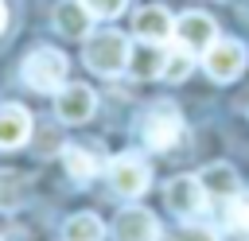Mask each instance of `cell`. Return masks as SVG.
I'll list each match as a JSON object with an SVG mask.
<instances>
[{"label": "cell", "instance_id": "obj_5", "mask_svg": "<svg viewBox=\"0 0 249 241\" xmlns=\"http://www.w3.org/2000/svg\"><path fill=\"white\" fill-rule=\"evenodd\" d=\"M245 62H249V54H245V47L237 39H214L202 51V66H206V74L214 82H233L245 70Z\"/></svg>", "mask_w": 249, "mask_h": 241}, {"label": "cell", "instance_id": "obj_9", "mask_svg": "<svg viewBox=\"0 0 249 241\" xmlns=\"http://www.w3.org/2000/svg\"><path fill=\"white\" fill-rule=\"evenodd\" d=\"M93 109H97V97H93L89 86H78L74 82V86H62L54 93V113H58L62 124H82V120L93 117Z\"/></svg>", "mask_w": 249, "mask_h": 241}, {"label": "cell", "instance_id": "obj_16", "mask_svg": "<svg viewBox=\"0 0 249 241\" xmlns=\"http://www.w3.org/2000/svg\"><path fill=\"white\" fill-rule=\"evenodd\" d=\"M163 54H167V51H160V43H148V47H140V51L128 54V70H132L136 78H160Z\"/></svg>", "mask_w": 249, "mask_h": 241}, {"label": "cell", "instance_id": "obj_6", "mask_svg": "<svg viewBox=\"0 0 249 241\" xmlns=\"http://www.w3.org/2000/svg\"><path fill=\"white\" fill-rule=\"evenodd\" d=\"M113 241H160V222L144 206H124L113 218Z\"/></svg>", "mask_w": 249, "mask_h": 241}, {"label": "cell", "instance_id": "obj_4", "mask_svg": "<svg viewBox=\"0 0 249 241\" xmlns=\"http://www.w3.org/2000/svg\"><path fill=\"white\" fill-rule=\"evenodd\" d=\"M105 171H109V187H113L121 198H140V194L148 190V183H152L148 163H144L140 155H132V152L113 155V159L105 163Z\"/></svg>", "mask_w": 249, "mask_h": 241}, {"label": "cell", "instance_id": "obj_21", "mask_svg": "<svg viewBox=\"0 0 249 241\" xmlns=\"http://www.w3.org/2000/svg\"><path fill=\"white\" fill-rule=\"evenodd\" d=\"M175 241H218V237H214L210 229H202V225H187V229H183Z\"/></svg>", "mask_w": 249, "mask_h": 241}, {"label": "cell", "instance_id": "obj_19", "mask_svg": "<svg viewBox=\"0 0 249 241\" xmlns=\"http://www.w3.org/2000/svg\"><path fill=\"white\" fill-rule=\"evenodd\" d=\"M23 194H27V183H23L19 175H12V171H0V210L19 206Z\"/></svg>", "mask_w": 249, "mask_h": 241}, {"label": "cell", "instance_id": "obj_17", "mask_svg": "<svg viewBox=\"0 0 249 241\" xmlns=\"http://www.w3.org/2000/svg\"><path fill=\"white\" fill-rule=\"evenodd\" d=\"M226 229L237 233V237H249V194L245 190L226 198Z\"/></svg>", "mask_w": 249, "mask_h": 241}, {"label": "cell", "instance_id": "obj_1", "mask_svg": "<svg viewBox=\"0 0 249 241\" xmlns=\"http://www.w3.org/2000/svg\"><path fill=\"white\" fill-rule=\"evenodd\" d=\"M128 54H132V43L121 31H113V27L86 35V66L93 74H105V78L124 74L128 70Z\"/></svg>", "mask_w": 249, "mask_h": 241}, {"label": "cell", "instance_id": "obj_12", "mask_svg": "<svg viewBox=\"0 0 249 241\" xmlns=\"http://www.w3.org/2000/svg\"><path fill=\"white\" fill-rule=\"evenodd\" d=\"M31 136V113L23 105H0V148H23Z\"/></svg>", "mask_w": 249, "mask_h": 241}, {"label": "cell", "instance_id": "obj_2", "mask_svg": "<svg viewBox=\"0 0 249 241\" xmlns=\"http://www.w3.org/2000/svg\"><path fill=\"white\" fill-rule=\"evenodd\" d=\"M66 74H70V58L54 47H35L19 66V78L35 93H58L66 86Z\"/></svg>", "mask_w": 249, "mask_h": 241}, {"label": "cell", "instance_id": "obj_15", "mask_svg": "<svg viewBox=\"0 0 249 241\" xmlns=\"http://www.w3.org/2000/svg\"><path fill=\"white\" fill-rule=\"evenodd\" d=\"M62 241H105V222L97 214H70L62 225Z\"/></svg>", "mask_w": 249, "mask_h": 241}, {"label": "cell", "instance_id": "obj_14", "mask_svg": "<svg viewBox=\"0 0 249 241\" xmlns=\"http://www.w3.org/2000/svg\"><path fill=\"white\" fill-rule=\"evenodd\" d=\"M62 167H66V175H70L74 183H89V179L101 171L97 155L86 152V148H78V144H66V148H62Z\"/></svg>", "mask_w": 249, "mask_h": 241}, {"label": "cell", "instance_id": "obj_13", "mask_svg": "<svg viewBox=\"0 0 249 241\" xmlns=\"http://www.w3.org/2000/svg\"><path fill=\"white\" fill-rule=\"evenodd\" d=\"M198 183H202L206 198H222V202L241 190V179H237V171H233L230 163H210V167H202Z\"/></svg>", "mask_w": 249, "mask_h": 241}, {"label": "cell", "instance_id": "obj_18", "mask_svg": "<svg viewBox=\"0 0 249 241\" xmlns=\"http://www.w3.org/2000/svg\"><path fill=\"white\" fill-rule=\"evenodd\" d=\"M191 66H195V54H191V51H183V47H179V51H167L160 78H163V82H183V78L191 74Z\"/></svg>", "mask_w": 249, "mask_h": 241}, {"label": "cell", "instance_id": "obj_10", "mask_svg": "<svg viewBox=\"0 0 249 241\" xmlns=\"http://www.w3.org/2000/svg\"><path fill=\"white\" fill-rule=\"evenodd\" d=\"M132 27H136V35H140L144 43H167V39L175 35V19H171V12L160 8V4L140 8L136 19H132Z\"/></svg>", "mask_w": 249, "mask_h": 241}, {"label": "cell", "instance_id": "obj_8", "mask_svg": "<svg viewBox=\"0 0 249 241\" xmlns=\"http://www.w3.org/2000/svg\"><path fill=\"white\" fill-rule=\"evenodd\" d=\"M175 39H179L183 51L202 54V51L218 39V27H214V19H210L206 12H187V16L175 19Z\"/></svg>", "mask_w": 249, "mask_h": 241}, {"label": "cell", "instance_id": "obj_23", "mask_svg": "<svg viewBox=\"0 0 249 241\" xmlns=\"http://www.w3.org/2000/svg\"><path fill=\"white\" fill-rule=\"evenodd\" d=\"M4 27H8V4L0 0V31H4Z\"/></svg>", "mask_w": 249, "mask_h": 241}, {"label": "cell", "instance_id": "obj_3", "mask_svg": "<svg viewBox=\"0 0 249 241\" xmlns=\"http://www.w3.org/2000/svg\"><path fill=\"white\" fill-rule=\"evenodd\" d=\"M140 136H144V144H148L152 152L175 148L179 136H183V117H179V109H175L171 101H156V105L140 117Z\"/></svg>", "mask_w": 249, "mask_h": 241}, {"label": "cell", "instance_id": "obj_11", "mask_svg": "<svg viewBox=\"0 0 249 241\" xmlns=\"http://www.w3.org/2000/svg\"><path fill=\"white\" fill-rule=\"evenodd\" d=\"M54 27H58V35H66V39H86L89 27H93V16H89V8H86L82 0H62V4L54 8Z\"/></svg>", "mask_w": 249, "mask_h": 241}, {"label": "cell", "instance_id": "obj_22", "mask_svg": "<svg viewBox=\"0 0 249 241\" xmlns=\"http://www.w3.org/2000/svg\"><path fill=\"white\" fill-rule=\"evenodd\" d=\"M0 241H23V233H16V229H0Z\"/></svg>", "mask_w": 249, "mask_h": 241}, {"label": "cell", "instance_id": "obj_7", "mask_svg": "<svg viewBox=\"0 0 249 241\" xmlns=\"http://www.w3.org/2000/svg\"><path fill=\"white\" fill-rule=\"evenodd\" d=\"M163 198H167V206H171L179 218H195V214H202V206H206V190H202L198 175H175V179L163 187Z\"/></svg>", "mask_w": 249, "mask_h": 241}, {"label": "cell", "instance_id": "obj_20", "mask_svg": "<svg viewBox=\"0 0 249 241\" xmlns=\"http://www.w3.org/2000/svg\"><path fill=\"white\" fill-rule=\"evenodd\" d=\"M86 8H89V16L93 19H113V16H121L124 12V4L128 0H82Z\"/></svg>", "mask_w": 249, "mask_h": 241}]
</instances>
